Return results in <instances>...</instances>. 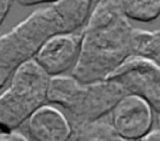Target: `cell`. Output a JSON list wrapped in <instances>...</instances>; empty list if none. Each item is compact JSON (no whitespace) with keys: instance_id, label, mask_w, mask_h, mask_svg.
<instances>
[{"instance_id":"1","label":"cell","mask_w":160,"mask_h":141,"mask_svg":"<svg viewBox=\"0 0 160 141\" xmlns=\"http://www.w3.org/2000/svg\"><path fill=\"white\" fill-rule=\"evenodd\" d=\"M132 29L118 0H99L82 25L79 57L70 74L82 82L109 79L131 56Z\"/></svg>"},{"instance_id":"2","label":"cell","mask_w":160,"mask_h":141,"mask_svg":"<svg viewBox=\"0 0 160 141\" xmlns=\"http://www.w3.org/2000/svg\"><path fill=\"white\" fill-rule=\"evenodd\" d=\"M126 94L124 86L114 79L82 82L71 74H62L50 77L48 101L62 109L72 127L109 115Z\"/></svg>"},{"instance_id":"3","label":"cell","mask_w":160,"mask_h":141,"mask_svg":"<svg viewBox=\"0 0 160 141\" xmlns=\"http://www.w3.org/2000/svg\"><path fill=\"white\" fill-rule=\"evenodd\" d=\"M70 31L54 4L32 11L22 21L0 35V89L16 69L32 59L40 45L56 32Z\"/></svg>"},{"instance_id":"4","label":"cell","mask_w":160,"mask_h":141,"mask_svg":"<svg viewBox=\"0 0 160 141\" xmlns=\"http://www.w3.org/2000/svg\"><path fill=\"white\" fill-rule=\"evenodd\" d=\"M50 75L32 59L22 62L0 94V132L16 130L48 100Z\"/></svg>"},{"instance_id":"5","label":"cell","mask_w":160,"mask_h":141,"mask_svg":"<svg viewBox=\"0 0 160 141\" xmlns=\"http://www.w3.org/2000/svg\"><path fill=\"white\" fill-rule=\"evenodd\" d=\"M109 79L120 82L128 94L146 100L152 110L160 111V64L152 59L130 56Z\"/></svg>"},{"instance_id":"6","label":"cell","mask_w":160,"mask_h":141,"mask_svg":"<svg viewBox=\"0 0 160 141\" xmlns=\"http://www.w3.org/2000/svg\"><path fill=\"white\" fill-rule=\"evenodd\" d=\"M114 129L121 140H141L152 126V107L142 97L126 94L110 111Z\"/></svg>"},{"instance_id":"7","label":"cell","mask_w":160,"mask_h":141,"mask_svg":"<svg viewBox=\"0 0 160 141\" xmlns=\"http://www.w3.org/2000/svg\"><path fill=\"white\" fill-rule=\"evenodd\" d=\"M81 32L62 31L49 36L38 49L34 60L50 76L71 71L80 52Z\"/></svg>"},{"instance_id":"8","label":"cell","mask_w":160,"mask_h":141,"mask_svg":"<svg viewBox=\"0 0 160 141\" xmlns=\"http://www.w3.org/2000/svg\"><path fill=\"white\" fill-rule=\"evenodd\" d=\"M26 124L29 137L38 141L70 140L72 131L64 111L51 105H41L28 119Z\"/></svg>"},{"instance_id":"9","label":"cell","mask_w":160,"mask_h":141,"mask_svg":"<svg viewBox=\"0 0 160 141\" xmlns=\"http://www.w3.org/2000/svg\"><path fill=\"white\" fill-rule=\"evenodd\" d=\"M20 5L31 6L39 4H54L65 20L70 31H75L85 24L91 10V0H15Z\"/></svg>"},{"instance_id":"10","label":"cell","mask_w":160,"mask_h":141,"mask_svg":"<svg viewBox=\"0 0 160 141\" xmlns=\"http://www.w3.org/2000/svg\"><path fill=\"white\" fill-rule=\"evenodd\" d=\"M70 140L81 141H120L121 137L118 135L112 126L110 115L100 119L72 126Z\"/></svg>"},{"instance_id":"11","label":"cell","mask_w":160,"mask_h":141,"mask_svg":"<svg viewBox=\"0 0 160 141\" xmlns=\"http://www.w3.org/2000/svg\"><path fill=\"white\" fill-rule=\"evenodd\" d=\"M160 55L159 31L132 29L131 34V56L148 57L155 60Z\"/></svg>"},{"instance_id":"12","label":"cell","mask_w":160,"mask_h":141,"mask_svg":"<svg viewBox=\"0 0 160 141\" xmlns=\"http://www.w3.org/2000/svg\"><path fill=\"white\" fill-rule=\"evenodd\" d=\"M122 12L136 21H152L160 15V0H118Z\"/></svg>"},{"instance_id":"13","label":"cell","mask_w":160,"mask_h":141,"mask_svg":"<svg viewBox=\"0 0 160 141\" xmlns=\"http://www.w3.org/2000/svg\"><path fill=\"white\" fill-rule=\"evenodd\" d=\"M28 139H29L28 136H25L24 134L16 130L0 132V141H26Z\"/></svg>"},{"instance_id":"14","label":"cell","mask_w":160,"mask_h":141,"mask_svg":"<svg viewBox=\"0 0 160 141\" xmlns=\"http://www.w3.org/2000/svg\"><path fill=\"white\" fill-rule=\"evenodd\" d=\"M12 0H0V25L5 20Z\"/></svg>"},{"instance_id":"15","label":"cell","mask_w":160,"mask_h":141,"mask_svg":"<svg viewBox=\"0 0 160 141\" xmlns=\"http://www.w3.org/2000/svg\"><path fill=\"white\" fill-rule=\"evenodd\" d=\"M141 140H146V141H160V127H158L155 130H150Z\"/></svg>"},{"instance_id":"16","label":"cell","mask_w":160,"mask_h":141,"mask_svg":"<svg viewBox=\"0 0 160 141\" xmlns=\"http://www.w3.org/2000/svg\"><path fill=\"white\" fill-rule=\"evenodd\" d=\"M156 122H158V126L160 127V111H158V117H156Z\"/></svg>"},{"instance_id":"17","label":"cell","mask_w":160,"mask_h":141,"mask_svg":"<svg viewBox=\"0 0 160 141\" xmlns=\"http://www.w3.org/2000/svg\"><path fill=\"white\" fill-rule=\"evenodd\" d=\"M98 1H99V0H91V6H92V5H95Z\"/></svg>"},{"instance_id":"18","label":"cell","mask_w":160,"mask_h":141,"mask_svg":"<svg viewBox=\"0 0 160 141\" xmlns=\"http://www.w3.org/2000/svg\"><path fill=\"white\" fill-rule=\"evenodd\" d=\"M155 61H158V62H159V64H160V55H159V56H158V57H156V59H155Z\"/></svg>"},{"instance_id":"19","label":"cell","mask_w":160,"mask_h":141,"mask_svg":"<svg viewBox=\"0 0 160 141\" xmlns=\"http://www.w3.org/2000/svg\"><path fill=\"white\" fill-rule=\"evenodd\" d=\"M158 31H159V35H160V30H158Z\"/></svg>"}]
</instances>
